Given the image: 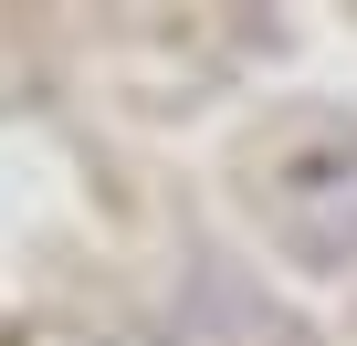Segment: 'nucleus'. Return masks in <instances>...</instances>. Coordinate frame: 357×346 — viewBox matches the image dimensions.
<instances>
[{
	"label": "nucleus",
	"instance_id": "nucleus-1",
	"mask_svg": "<svg viewBox=\"0 0 357 346\" xmlns=\"http://www.w3.org/2000/svg\"><path fill=\"white\" fill-rule=\"evenodd\" d=\"M242 200L284 262L347 273L357 262V116H284L242 168Z\"/></svg>",
	"mask_w": 357,
	"mask_h": 346
},
{
	"label": "nucleus",
	"instance_id": "nucleus-2",
	"mask_svg": "<svg viewBox=\"0 0 357 346\" xmlns=\"http://www.w3.org/2000/svg\"><path fill=\"white\" fill-rule=\"evenodd\" d=\"M168 346H315L242 262H221V252H200L190 273H178V294H168Z\"/></svg>",
	"mask_w": 357,
	"mask_h": 346
}]
</instances>
